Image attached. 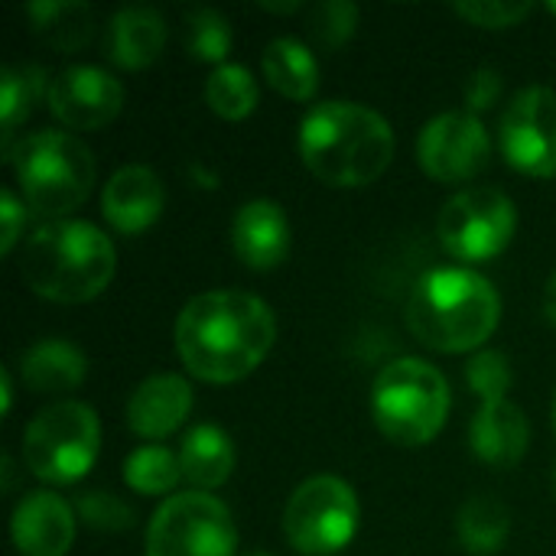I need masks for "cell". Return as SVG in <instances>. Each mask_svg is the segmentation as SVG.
Instances as JSON below:
<instances>
[{"label":"cell","mask_w":556,"mask_h":556,"mask_svg":"<svg viewBox=\"0 0 556 556\" xmlns=\"http://www.w3.org/2000/svg\"><path fill=\"white\" fill-rule=\"evenodd\" d=\"M277 323L270 306L241 290H212L192 296L176 316V355L186 371L208 384L248 378L270 352Z\"/></svg>","instance_id":"6da1fadb"},{"label":"cell","mask_w":556,"mask_h":556,"mask_svg":"<svg viewBox=\"0 0 556 556\" xmlns=\"http://www.w3.org/2000/svg\"><path fill=\"white\" fill-rule=\"evenodd\" d=\"M300 156L326 186H368L391 166L394 130L358 101H323L300 124Z\"/></svg>","instance_id":"7a4b0ae2"},{"label":"cell","mask_w":556,"mask_h":556,"mask_svg":"<svg viewBox=\"0 0 556 556\" xmlns=\"http://www.w3.org/2000/svg\"><path fill=\"white\" fill-rule=\"evenodd\" d=\"M502 319L498 290L469 267L427 270L407 300L410 332L437 352H472L479 349Z\"/></svg>","instance_id":"3957f363"},{"label":"cell","mask_w":556,"mask_h":556,"mask_svg":"<svg viewBox=\"0 0 556 556\" xmlns=\"http://www.w3.org/2000/svg\"><path fill=\"white\" fill-rule=\"evenodd\" d=\"M20 277L52 303H88L114 277V244L91 222H46L23 248Z\"/></svg>","instance_id":"277c9868"},{"label":"cell","mask_w":556,"mask_h":556,"mask_svg":"<svg viewBox=\"0 0 556 556\" xmlns=\"http://www.w3.org/2000/svg\"><path fill=\"white\" fill-rule=\"evenodd\" d=\"M10 160L23 205L39 218L62 222V215L75 212L94 186L91 150L65 130L29 134L16 143Z\"/></svg>","instance_id":"5b68a950"},{"label":"cell","mask_w":556,"mask_h":556,"mask_svg":"<svg viewBox=\"0 0 556 556\" xmlns=\"http://www.w3.org/2000/svg\"><path fill=\"white\" fill-rule=\"evenodd\" d=\"M371 414L388 440L424 446L446 424L450 384L430 362L397 358L371 384Z\"/></svg>","instance_id":"8992f818"},{"label":"cell","mask_w":556,"mask_h":556,"mask_svg":"<svg viewBox=\"0 0 556 556\" xmlns=\"http://www.w3.org/2000/svg\"><path fill=\"white\" fill-rule=\"evenodd\" d=\"M101 427L88 404L59 401L39 410L23 430L26 469L52 485L78 482L98 459Z\"/></svg>","instance_id":"52a82bcc"},{"label":"cell","mask_w":556,"mask_h":556,"mask_svg":"<svg viewBox=\"0 0 556 556\" xmlns=\"http://www.w3.org/2000/svg\"><path fill=\"white\" fill-rule=\"evenodd\" d=\"M231 511L208 492L169 495L147 528V556H235Z\"/></svg>","instance_id":"ba28073f"},{"label":"cell","mask_w":556,"mask_h":556,"mask_svg":"<svg viewBox=\"0 0 556 556\" xmlns=\"http://www.w3.org/2000/svg\"><path fill=\"white\" fill-rule=\"evenodd\" d=\"M358 531V498L349 482L336 476L306 479L287 502L283 534L306 556L342 551Z\"/></svg>","instance_id":"9c48e42d"},{"label":"cell","mask_w":556,"mask_h":556,"mask_svg":"<svg viewBox=\"0 0 556 556\" xmlns=\"http://www.w3.org/2000/svg\"><path fill=\"white\" fill-rule=\"evenodd\" d=\"M518 228L515 202L492 186H476L459 195H453L437 222V235L443 248L469 264L498 257Z\"/></svg>","instance_id":"30bf717a"},{"label":"cell","mask_w":556,"mask_h":556,"mask_svg":"<svg viewBox=\"0 0 556 556\" xmlns=\"http://www.w3.org/2000/svg\"><path fill=\"white\" fill-rule=\"evenodd\" d=\"M505 160L528 176L556 173V91L531 85L505 108L498 124Z\"/></svg>","instance_id":"8fae6325"},{"label":"cell","mask_w":556,"mask_h":556,"mask_svg":"<svg viewBox=\"0 0 556 556\" xmlns=\"http://www.w3.org/2000/svg\"><path fill=\"white\" fill-rule=\"evenodd\" d=\"M492 137L485 124L469 111H446L424 124L417 140V160L427 176L440 182H466L489 166Z\"/></svg>","instance_id":"7c38bea8"},{"label":"cell","mask_w":556,"mask_h":556,"mask_svg":"<svg viewBox=\"0 0 556 556\" xmlns=\"http://www.w3.org/2000/svg\"><path fill=\"white\" fill-rule=\"evenodd\" d=\"M49 111L72 130H98L111 124L124 104V85L98 65H68L46 85Z\"/></svg>","instance_id":"4fadbf2b"},{"label":"cell","mask_w":556,"mask_h":556,"mask_svg":"<svg viewBox=\"0 0 556 556\" xmlns=\"http://www.w3.org/2000/svg\"><path fill=\"white\" fill-rule=\"evenodd\" d=\"M10 534L23 556H65L75 541V511L46 489L29 492L10 518Z\"/></svg>","instance_id":"5bb4252c"},{"label":"cell","mask_w":556,"mask_h":556,"mask_svg":"<svg viewBox=\"0 0 556 556\" xmlns=\"http://www.w3.org/2000/svg\"><path fill=\"white\" fill-rule=\"evenodd\" d=\"M231 248L251 270H274L290 254V222L274 199H251L231 218Z\"/></svg>","instance_id":"9a60e30c"},{"label":"cell","mask_w":556,"mask_h":556,"mask_svg":"<svg viewBox=\"0 0 556 556\" xmlns=\"http://www.w3.org/2000/svg\"><path fill=\"white\" fill-rule=\"evenodd\" d=\"M101 212L108 225L121 235H140L147 231L160 212H163V182L150 166H124L117 169L104 192H101Z\"/></svg>","instance_id":"2e32d148"},{"label":"cell","mask_w":556,"mask_h":556,"mask_svg":"<svg viewBox=\"0 0 556 556\" xmlns=\"http://www.w3.org/2000/svg\"><path fill=\"white\" fill-rule=\"evenodd\" d=\"M192 410V388L179 375H153L127 401V427L140 440H166Z\"/></svg>","instance_id":"e0dca14e"},{"label":"cell","mask_w":556,"mask_h":556,"mask_svg":"<svg viewBox=\"0 0 556 556\" xmlns=\"http://www.w3.org/2000/svg\"><path fill=\"white\" fill-rule=\"evenodd\" d=\"M531 443V427L521 407L511 401H489L479 407V414L469 424V446L472 453L495 466V469H511L515 463L525 459Z\"/></svg>","instance_id":"ac0fdd59"},{"label":"cell","mask_w":556,"mask_h":556,"mask_svg":"<svg viewBox=\"0 0 556 556\" xmlns=\"http://www.w3.org/2000/svg\"><path fill=\"white\" fill-rule=\"evenodd\" d=\"M166 46V23L150 7H121L108 23V59L121 68H147Z\"/></svg>","instance_id":"d6986e66"},{"label":"cell","mask_w":556,"mask_h":556,"mask_svg":"<svg viewBox=\"0 0 556 556\" xmlns=\"http://www.w3.org/2000/svg\"><path fill=\"white\" fill-rule=\"evenodd\" d=\"M88 362L78 345L65 339H42L26 349L20 362V375L33 394H65L85 381Z\"/></svg>","instance_id":"ffe728a7"},{"label":"cell","mask_w":556,"mask_h":556,"mask_svg":"<svg viewBox=\"0 0 556 556\" xmlns=\"http://www.w3.org/2000/svg\"><path fill=\"white\" fill-rule=\"evenodd\" d=\"M179 466H182V479H189L195 492L218 489L235 472V446L222 427L199 424L182 437Z\"/></svg>","instance_id":"44dd1931"},{"label":"cell","mask_w":556,"mask_h":556,"mask_svg":"<svg viewBox=\"0 0 556 556\" xmlns=\"http://www.w3.org/2000/svg\"><path fill=\"white\" fill-rule=\"evenodd\" d=\"M261 65H264V78L270 81V88L287 94L290 101H309L316 94L319 62L306 42H300L293 36H280V39L267 42Z\"/></svg>","instance_id":"7402d4cb"},{"label":"cell","mask_w":556,"mask_h":556,"mask_svg":"<svg viewBox=\"0 0 556 556\" xmlns=\"http://www.w3.org/2000/svg\"><path fill=\"white\" fill-rule=\"evenodd\" d=\"M26 16L33 20L36 36L55 52L85 49L94 29L91 7L81 0H39L26 7Z\"/></svg>","instance_id":"603a6c76"},{"label":"cell","mask_w":556,"mask_h":556,"mask_svg":"<svg viewBox=\"0 0 556 556\" xmlns=\"http://www.w3.org/2000/svg\"><path fill=\"white\" fill-rule=\"evenodd\" d=\"M459 544L476 556L498 554L511 534V511L492 495H472L456 518Z\"/></svg>","instance_id":"cb8c5ba5"},{"label":"cell","mask_w":556,"mask_h":556,"mask_svg":"<svg viewBox=\"0 0 556 556\" xmlns=\"http://www.w3.org/2000/svg\"><path fill=\"white\" fill-rule=\"evenodd\" d=\"M205 104L225 121L248 117L257 108V81H254V75L238 62L218 65L205 81Z\"/></svg>","instance_id":"d4e9b609"},{"label":"cell","mask_w":556,"mask_h":556,"mask_svg":"<svg viewBox=\"0 0 556 556\" xmlns=\"http://www.w3.org/2000/svg\"><path fill=\"white\" fill-rule=\"evenodd\" d=\"M179 479H182L179 453L160 443L140 446L124 459V482L140 495H166L179 485Z\"/></svg>","instance_id":"484cf974"},{"label":"cell","mask_w":556,"mask_h":556,"mask_svg":"<svg viewBox=\"0 0 556 556\" xmlns=\"http://www.w3.org/2000/svg\"><path fill=\"white\" fill-rule=\"evenodd\" d=\"M42 91V68L36 65H7L0 72V121H3V150L10 156V137L20 121L29 114L33 101Z\"/></svg>","instance_id":"4316f807"},{"label":"cell","mask_w":556,"mask_h":556,"mask_svg":"<svg viewBox=\"0 0 556 556\" xmlns=\"http://www.w3.org/2000/svg\"><path fill=\"white\" fill-rule=\"evenodd\" d=\"M186 49L199 62L225 65V55L231 49V23L218 10H212V7L186 10Z\"/></svg>","instance_id":"83f0119b"},{"label":"cell","mask_w":556,"mask_h":556,"mask_svg":"<svg viewBox=\"0 0 556 556\" xmlns=\"http://www.w3.org/2000/svg\"><path fill=\"white\" fill-rule=\"evenodd\" d=\"M355 26H358V7L349 0H323V3L309 7L306 29L313 36V42L326 52L345 46L352 39Z\"/></svg>","instance_id":"f1b7e54d"},{"label":"cell","mask_w":556,"mask_h":556,"mask_svg":"<svg viewBox=\"0 0 556 556\" xmlns=\"http://www.w3.org/2000/svg\"><path fill=\"white\" fill-rule=\"evenodd\" d=\"M466 381L469 388L482 397V404L489 401H508V388H511V365L502 352L485 349L479 355L469 358L466 365Z\"/></svg>","instance_id":"f546056e"},{"label":"cell","mask_w":556,"mask_h":556,"mask_svg":"<svg viewBox=\"0 0 556 556\" xmlns=\"http://www.w3.org/2000/svg\"><path fill=\"white\" fill-rule=\"evenodd\" d=\"M78 518L91 528V531H104V534H117L134 528V508L127 502H121L111 492H85L75 502Z\"/></svg>","instance_id":"4dcf8cb0"},{"label":"cell","mask_w":556,"mask_h":556,"mask_svg":"<svg viewBox=\"0 0 556 556\" xmlns=\"http://www.w3.org/2000/svg\"><path fill=\"white\" fill-rule=\"evenodd\" d=\"M463 20L482 26V29H505V26H515L521 23L534 3H508V0H482V3H456L453 7Z\"/></svg>","instance_id":"1f68e13d"},{"label":"cell","mask_w":556,"mask_h":556,"mask_svg":"<svg viewBox=\"0 0 556 556\" xmlns=\"http://www.w3.org/2000/svg\"><path fill=\"white\" fill-rule=\"evenodd\" d=\"M502 94V75L489 65L476 68L466 81V111L469 114H479V111H489Z\"/></svg>","instance_id":"d6a6232c"},{"label":"cell","mask_w":556,"mask_h":556,"mask_svg":"<svg viewBox=\"0 0 556 556\" xmlns=\"http://www.w3.org/2000/svg\"><path fill=\"white\" fill-rule=\"evenodd\" d=\"M0 222H3V228H0V251L10 254L16 248V238L23 235V222H26V205L10 189L0 192Z\"/></svg>","instance_id":"836d02e7"},{"label":"cell","mask_w":556,"mask_h":556,"mask_svg":"<svg viewBox=\"0 0 556 556\" xmlns=\"http://www.w3.org/2000/svg\"><path fill=\"white\" fill-rule=\"evenodd\" d=\"M544 316L556 326V274L547 280V290H544Z\"/></svg>","instance_id":"e575fe53"},{"label":"cell","mask_w":556,"mask_h":556,"mask_svg":"<svg viewBox=\"0 0 556 556\" xmlns=\"http://www.w3.org/2000/svg\"><path fill=\"white\" fill-rule=\"evenodd\" d=\"M264 10H274V13H293V10H300L303 3H261Z\"/></svg>","instance_id":"d590c367"},{"label":"cell","mask_w":556,"mask_h":556,"mask_svg":"<svg viewBox=\"0 0 556 556\" xmlns=\"http://www.w3.org/2000/svg\"><path fill=\"white\" fill-rule=\"evenodd\" d=\"M551 485H554V495H556V469H554V476H551Z\"/></svg>","instance_id":"8d00e7d4"},{"label":"cell","mask_w":556,"mask_h":556,"mask_svg":"<svg viewBox=\"0 0 556 556\" xmlns=\"http://www.w3.org/2000/svg\"><path fill=\"white\" fill-rule=\"evenodd\" d=\"M554 427H556V397H554Z\"/></svg>","instance_id":"74e56055"},{"label":"cell","mask_w":556,"mask_h":556,"mask_svg":"<svg viewBox=\"0 0 556 556\" xmlns=\"http://www.w3.org/2000/svg\"><path fill=\"white\" fill-rule=\"evenodd\" d=\"M244 556H270V554H244Z\"/></svg>","instance_id":"f35d334b"},{"label":"cell","mask_w":556,"mask_h":556,"mask_svg":"<svg viewBox=\"0 0 556 556\" xmlns=\"http://www.w3.org/2000/svg\"><path fill=\"white\" fill-rule=\"evenodd\" d=\"M551 10H554V13H556V3H551Z\"/></svg>","instance_id":"ab89813d"}]
</instances>
